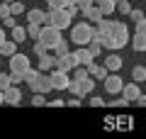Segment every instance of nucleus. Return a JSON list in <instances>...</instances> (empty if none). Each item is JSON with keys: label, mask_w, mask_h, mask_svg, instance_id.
I'll return each mask as SVG.
<instances>
[{"label": "nucleus", "mask_w": 146, "mask_h": 139, "mask_svg": "<svg viewBox=\"0 0 146 139\" xmlns=\"http://www.w3.org/2000/svg\"><path fill=\"white\" fill-rule=\"evenodd\" d=\"M127 41H129V27L124 22H112V29L102 37L105 49H122Z\"/></svg>", "instance_id": "nucleus-1"}, {"label": "nucleus", "mask_w": 146, "mask_h": 139, "mask_svg": "<svg viewBox=\"0 0 146 139\" xmlns=\"http://www.w3.org/2000/svg\"><path fill=\"white\" fill-rule=\"evenodd\" d=\"M93 37H95V27L90 22H76L71 27V41L78 46H88L93 41Z\"/></svg>", "instance_id": "nucleus-2"}, {"label": "nucleus", "mask_w": 146, "mask_h": 139, "mask_svg": "<svg viewBox=\"0 0 146 139\" xmlns=\"http://www.w3.org/2000/svg\"><path fill=\"white\" fill-rule=\"evenodd\" d=\"M39 41H44V44H46L49 49H56V46L63 41V37H61V29H58V27H54V25H46V27H42V37H39Z\"/></svg>", "instance_id": "nucleus-3"}, {"label": "nucleus", "mask_w": 146, "mask_h": 139, "mask_svg": "<svg viewBox=\"0 0 146 139\" xmlns=\"http://www.w3.org/2000/svg\"><path fill=\"white\" fill-rule=\"evenodd\" d=\"M71 20H73V17L68 15V10H49V25L58 27V29H68V27H73Z\"/></svg>", "instance_id": "nucleus-4"}, {"label": "nucleus", "mask_w": 146, "mask_h": 139, "mask_svg": "<svg viewBox=\"0 0 146 139\" xmlns=\"http://www.w3.org/2000/svg\"><path fill=\"white\" fill-rule=\"evenodd\" d=\"M49 78H51L54 90H68V83H71L68 71H63V68H54V71L49 73Z\"/></svg>", "instance_id": "nucleus-5"}, {"label": "nucleus", "mask_w": 146, "mask_h": 139, "mask_svg": "<svg viewBox=\"0 0 146 139\" xmlns=\"http://www.w3.org/2000/svg\"><path fill=\"white\" fill-rule=\"evenodd\" d=\"M76 66H80V63H78V56H76V51H68V54H63V56H56V68L73 71Z\"/></svg>", "instance_id": "nucleus-6"}, {"label": "nucleus", "mask_w": 146, "mask_h": 139, "mask_svg": "<svg viewBox=\"0 0 146 139\" xmlns=\"http://www.w3.org/2000/svg\"><path fill=\"white\" fill-rule=\"evenodd\" d=\"M27 68H29V56H27V54H15V56H10V71L25 73Z\"/></svg>", "instance_id": "nucleus-7"}, {"label": "nucleus", "mask_w": 146, "mask_h": 139, "mask_svg": "<svg viewBox=\"0 0 146 139\" xmlns=\"http://www.w3.org/2000/svg\"><path fill=\"white\" fill-rule=\"evenodd\" d=\"M102 83H105V90L112 93V95H115V93H122V88H124V83H122V78L117 76V73H110Z\"/></svg>", "instance_id": "nucleus-8"}, {"label": "nucleus", "mask_w": 146, "mask_h": 139, "mask_svg": "<svg viewBox=\"0 0 146 139\" xmlns=\"http://www.w3.org/2000/svg\"><path fill=\"white\" fill-rule=\"evenodd\" d=\"M29 88H32L34 93H44V95H46L49 90H54V86H51V78H49V76H44V73H42L39 78H36V81L32 83Z\"/></svg>", "instance_id": "nucleus-9"}, {"label": "nucleus", "mask_w": 146, "mask_h": 139, "mask_svg": "<svg viewBox=\"0 0 146 139\" xmlns=\"http://www.w3.org/2000/svg\"><path fill=\"white\" fill-rule=\"evenodd\" d=\"M122 95H124L129 103H134V100H139V95H141V88H139V83L136 81H131V83H124V88H122Z\"/></svg>", "instance_id": "nucleus-10"}, {"label": "nucleus", "mask_w": 146, "mask_h": 139, "mask_svg": "<svg viewBox=\"0 0 146 139\" xmlns=\"http://www.w3.org/2000/svg\"><path fill=\"white\" fill-rule=\"evenodd\" d=\"M27 22H34V25H49V12L39 10V7L27 10Z\"/></svg>", "instance_id": "nucleus-11"}, {"label": "nucleus", "mask_w": 146, "mask_h": 139, "mask_svg": "<svg viewBox=\"0 0 146 139\" xmlns=\"http://www.w3.org/2000/svg\"><path fill=\"white\" fill-rule=\"evenodd\" d=\"M20 100H22V90L12 83V86H7L5 88V103L7 105H20Z\"/></svg>", "instance_id": "nucleus-12"}, {"label": "nucleus", "mask_w": 146, "mask_h": 139, "mask_svg": "<svg viewBox=\"0 0 146 139\" xmlns=\"http://www.w3.org/2000/svg\"><path fill=\"white\" fill-rule=\"evenodd\" d=\"M88 71H90V76H93L95 81H105V78L110 76V68L105 66V63H102V66H98V63H88Z\"/></svg>", "instance_id": "nucleus-13"}, {"label": "nucleus", "mask_w": 146, "mask_h": 139, "mask_svg": "<svg viewBox=\"0 0 146 139\" xmlns=\"http://www.w3.org/2000/svg\"><path fill=\"white\" fill-rule=\"evenodd\" d=\"M76 56H78V63H80V66H88V63L95 61L93 51H90L88 46H80V49H76Z\"/></svg>", "instance_id": "nucleus-14"}, {"label": "nucleus", "mask_w": 146, "mask_h": 139, "mask_svg": "<svg viewBox=\"0 0 146 139\" xmlns=\"http://www.w3.org/2000/svg\"><path fill=\"white\" fill-rule=\"evenodd\" d=\"M131 49L134 51H146V32H136L131 37Z\"/></svg>", "instance_id": "nucleus-15"}, {"label": "nucleus", "mask_w": 146, "mask_h": 139, "mask_svg": "<svg viewBox=\"0 0 146 139\" xmlns=\"http://www.w3.org/2000/svg\"><path fill=\"white\" fill-rule=\"evenodd\" d=\"M36 68L39 71H49V68H56V56H49V54H44V56H39V63H36Z\"/></svg>", "instance_id": "nucleus-16"}, {"label": "nucleus", "mask_w": 146, "mask_h": 139, "mask_svg": "<svg viewBox=\"0 0 146 139\" xmlns=\"http://www.w3.org/2000/svg\"><path fill=\"white\" fill-rule=\"evenodd\" d=\"M105 66H107L112 73L119 71V68H122V56H117V54H107V59H105Z\"/></svg>", "instance_id": "nucleus-17"}, {"label": "nucleus", "mask_w": 146, "mask_h": 139, "mask_svg": "<svg viewBox=\"0 0 146 139\" xmlns=\"http://www.w3.org/2000/svg\"><path fill=\"white\" fill-rule=\"evenodd\" d=\"M83 17H85L88 22H100V20L105 17V15H102V10H100L98 5H93L90 10H85V12H83Z\"/></svg>", "instance_id": "nucleus-18"}, {"label": "nucleus", "mask_w": 146, "mask_h": 139, "mask_svg": "<svg viewBox=\"0 0 146 139\" xmlns=\"http://www.w3.org/2000/svg\"><path fill=\"white\" fill-rule=\"evenodd\" d=\"M98 7L102 10V15H105V17H110L112 12H117V3H115V0H100Z\"/></svg>", "instance_id": "nucleus-19"}, {"label": "nucleus", "mask_w": 146, "mask_h": 139, "mask_svg": "<svg viewBox=\"0 0 146 139\" xmlns=\"http://www.w3.org/2000/svg\"><path fill=\"white\" fill-rule=\"evenodd\" d=\"M15 54H17V41L15 39L5 41V44L0 46V56H7V59H10V56H15Z\"/></svg>", "instance_id": "nucleus-20"}, {"label": "nucleus", "mask_w": 146, "mask_h": 139, "mask_svg": "<svg viewBox=\"0 0 146 139\" xmlns=\"http://www.w3.org/2000/svg\"><path fill=\"white\" fill-rule=\"evenodd\" d=\"M93 88H95V78H85V81H80V95H93Z\"/></svg>", "instance_id": "nucleus-21"}, {"label": "nucleus", "mask_w": 146, "mask_h": 139, "mask_svg": "<svg viewBox=\"0 0 146 139\" xmlns=\"http://www.w3.org/2000/svg\"><path fill=\"white\" fill-rule=\"evenodd\" d=\"M10 32H12V39H15L17 44H20V41H25L27 37H29V34H27V29H25V27H20V25H15Z\"/></svg>", "instance_id": "nucleus-22"}, {"label": "nucleus", "mask_w": 146, "mask_h": 139, "mask_svg": "<svg viewBox=\"0 0 146 139\" xmlns=\"http://www.w3.org/2000/svg\"><path fill=\"white\" fill-rule=\"evenodd\" d=\"M85 78H90L88 66H76L73 68V81H85Z\"/></svg>", "instance_id": "nucleus-23"}, {"label": "nucleus", "mask_w": 146, "mask_h": 139, "mask_svg": "<svg viewBox=\"0 0 146 139\" xmlns=\"http://www.w3.org/2000/svg\"><path fill=\"white\" fill-rule=\"evenodd\" d=\"M39 76H42V71H39V68H32V66H29V68L25 71V83H27V86H32V83H34Z\"/></svg>", "instance_id": "nucleus-24"}, {"label": "nucleus", "mask_w": 146, "mask_h": 139, "mask_svg": "<svg viewBox=\"0 0 146 139\" xmlns=\"http://www.w3.org/2000/svg\"><path fill=\"white\" fill-rule=\"evenodd\" d=\"M51 10H66L68 5H71V0H44Z\"/></svg>", "instance_id": "nucleus-25"}, {"label": "nucleus", "mask_w": 146, "mask_h": 139, "mask_svg": "<svg viewBox=\"0 0 146 139\" xmlns=\"http://www.w3.org/2000/svg\"><path fill=\"white\" fill-rule=\"evenodd\" d=\"M131 78H134L136 83H144V81H146V66H134V71H131Z\"/></svg>", "instance_id": "nucleus-26"}, {"label": "nucleus", "mask_w": 146, "mask_h": 139, "mask_svg": "<svg viewBox=\"0 0 146 139\" xmlns=\"http://www.w3.org/2000/svg\"><path fill=\"white\" fill-rule=\"evenodd\" d=\"M42 27L44 25H34V22H29V25H27V34H29L32 39H39V37H42Z\"/></svg>", "instance_id": "nucleus-27"}, {"label": "nucleus", "mask_w": 146, "mask_h": 139, "mask_svg": "<svg viewBox=\"0 0 146 139\" xmlns=\"http://www.w3.org/2000/svg\"><path fill=\"white\" fill-rule=\"evenodd\" d=\"M32 105H34V108H44V105H49V103H46V98H44V93H34Z\"/></svg>", "instance_id": "nucleus-28"}, {"label": "nucleus", "mask_w": 146, "mask_h": 139, "mask_svg": "<svg viewBox=\"0 0 146 139\" xmlns=\"http://www.w3.org/2000/svg\"><path fill=\"white\" fill-rule=\"evenodd\" d=\"M88 49L90 51H93V56H100V54H102V41H98V39H93L88 44Z\"/></svg>", "instance_id": "nucleus-29"}, {"label": "nucleus", "mask_w": 146, "mask_h": 139, "mask_svg": "<svg viewBox=\"0 0 146 139\" xmlns=\"http://www.w3.org/2000/svg\"><path fill=\"white\" fill-rule=\"evenodd\" d=\"M32 51H34L36 56H44V54L49 51V46L44 44V41H39V39H36V44H34V49H32Z\"/></svg>", "instance_id": "nucleus-30"}, {"label": "nucleus", "mask_w": 146, "mask_h": 139, "mask_svg": "<svg viewBox=\"0 0 146 139\" xmlns=\"http://www.w3.org/2000/svg\"><path fill=\"white\" fill-rule=\"evenodd\" d=\"M10 10H12V15H25V5H22V3H17V0H15V3H10Z\"/></svg>", "instance_id": "nucleus-31"}, {"label": "nucleus", "mask_w": 146, "mask_h": 139, "mask_svg": "<svg viewBox=\"0 0 146 139\" xmlns=\"http://www.w3.org/2000/svg\"><path fill=\"white\" fill-rule=\"evenodd\" d=\"M90 108H107V103L102 98H98V95H90Z\"/></svg>", "instance_id": "nucleus-32"}, {"label": "nucleus", "mask_w": 146, "mask_h": 139, "mask_svg": "<svg viewBox=\"0 0 146 139\" xmlns=\"http://www.w3.org/2000/svg\"><path fill=\"white\" fill-rule=\"evenodd\" d=\"M7 86H12V78H10V73H0V88L5 90Z\"/></svg>", "instance_id": "nucleus-33"}, {"label": "nucleus", "mask_w": 146, "mask_h": 139, "mask_svg": "<svg viewBox=\"0 0 146 139\" xmlns=\"http://www.w3.org/2000/svg\"><path fill=\"white\" fill-rule=\"evenodd\" d=\"M127 105H129V100H127L124 95H122L119 100H112V103H110V108H127Z\"/></svg>", "instance_id": "nucleus-34"}, {"label": "nucleus", "mask_w": 146, "mask_h": 139, "mask_svg": "<svg viewBox=\"0 0 146 139\" xmlns=\"http://www.w3.org/2000/svg\"><path fill=\"white\" fill-rule=\"evenodd\" d=\"M93 5H95V0H80V3H78V10L85 12V10H90Z\"/></svg>", "instance_id": "nucleus-35"}, {"label": "nucleus", "mask_w": 146, "mask_h": 139, "mask_svg": "<svg viewBox=\"0 0 146 139\" xmlns=\"http://www.w3.org/2000/svg\"><path fill=\"white\" fill-rule=\"evenodd\" d=\"M54 51H56V56H63V54H68L71 49H68V44H66V41H61V44H58L56 49H54Z\"/></svg>", "instance_id": "nucleus-36"}, {"label": "nucleus", "mask_w": 146, "mask_h": 139, "mask_svg": "<svg viewBox=\"0 0 146 139\" xmlns=\"http://www.w3.org/2000/svg\"><path fill=\"white\" fill-rule=\"evenodd\" d=\"M7 15H12L10 3H0V17H7Z\"/></svg>", "instance_id": "nucleus-37"}, {"label": "nucleus", "mask_w": 146, "mask_h": 139, "mask_svg": "<svg viewBox=\"0 0 146 139\" xmlns=\"http://www.w3.org/2000/svg\"><path fill=\"white\" fill-rule=\"evenodd\" d=\"M3 22H5V27H10V29L17 25V22H15V15H7V17H3Z\"/></svg>", "instance_id": "nucleus-38"}, {"label": "nucleus", "mask_w": 146, "mask_h": 139, "mask_svg": "<svg viewBox=\"0 0 146 139\" xmlns=\"http://www.w3.org/2000/svg\"><path fill=\"white\" fill-rule=\"evenodd\" d=\"M66 105H68V108H80V98H78V95H73V98L68 100Z\"/></svg>", "instance_id": "nucleus-39"}, {"label": "nucleus", "mask_w": 146, "mask_h": 139, "mask_svg": "<svg viewBox=\"0 0 146 139\" xmlns=\"http://www.w3.org/2000/svg\"><path fill=\"white\" fill-rule=\"evenodd\" d=\"M129 17H131V20H134V22H139L141 17H144V15H141V10H134V7H131V12H129Z\"/></svg>", "instance_id": "nucleus-40"}, {"label": "nucleus", "mask_w": 146, "mask_h": 139, "mask_svg": "<svg viewBox=\"0 0 146 139\" xmlns=\"http://www.w3.org/2000/svg\"><path fill=\"white\" fill-rule=\"evenodd\" d=\"M136 32H146V15L141 17L139 22H136Z\"/></svg>", "instance_id": "nucleus-41"}, {"label": "nucleus", "mask_w": 146, "mask_h": 139, "mask_svg": "<svg viewBox=\"0 0 146 139\" xmlns=\"http://www.w3.org/2000/svg\"><path fill=\"white\" fill-rule=\"evenodd\" d=\"M49 108H68V105L63 103V100H51V103H49Z\"/></svg>", "instance_id": "nucleus-42"}, {"label": "nucleus", "mask_w": 146, "mask_h": 139, "mask_svg": "<svg viewBox=\"0 0 146 139\" xmlns=\"http://www.w3.org/2000/svg\"><path fill=\"white\" fill-rule=\"evenodd\" d=\"M136 103H139L141 108H146V95H139V100H136Z\"/></svg>", "instance_id": "nucleus-43"}, {"label": "nucleus", "mask_w": 146, "mask_h": 139, "mask_svg": "<svg viewBox=\"0 0 146 139\" xmlns=\"http://www.w3.org/2000/svg\"><path fill=\"white\" fill-rule=\"evenodd\" d=\"M5 44V29H3V27H0V46Z\"/></svg>", "instance_id": "nucleus-44"}, {"label": "nucleus", "mask_w": 146, "mask_h": 139, "mask_svg": "<svg viewBox=\"0 0 146 139\" xmlns=\"http://www.w3.org/2000/svg\"><path fill=\"white\" fill-rule=\"evenodd\" d=\"M5 103V90H3V88H0V105Z\"/></svg>", "instance_id": "nucleus-45"}, {"label": "nucleus", "mask_w": 146, "mask_h": 139, "mask_svg": "<svg viewBox=\"0 0 146 139\" xmlns=\"http://www.w3.org/2000/svg\"><path fill=\"white\" fill-rule=\"evenodd\" d=\"M78 3H80V0H71V5H76V7H78Z\"/></svg>", "instance_id": "nucleus-46"}, {"label": "nucleus", "mask_w": 146, "mask_h": 139, "mask_svg": "<svg viewBox=\"0 0 146 139\" xmlns=\"http://www.w3.org/2000/svg\"><path fill=\"white\" fill-rule=\"evenodd\" d=\"M3 3H15V0H3Z\"/></svg>", "instance_id": "nucleus-47"}, {"label": "nucleus", "mask_w": 146, "mask_h": 139, "mask_svg": "<svg viewBox=\"0 0 146 139\" xmlns=\"http://www.w3.org/2000/svg\"><path fill=\"white\" fill-rule=\"evenodd\" d=\"M95 3H100V0H95Z\"/></svg>", "instance_id": "nucleus-48"}]
</instances>
